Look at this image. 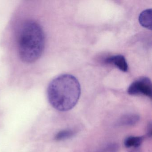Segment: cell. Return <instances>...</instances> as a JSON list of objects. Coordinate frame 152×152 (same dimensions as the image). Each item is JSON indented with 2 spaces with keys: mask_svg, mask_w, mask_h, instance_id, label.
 I'll list each match as a JSON object with an SVG mask.
<instances>
[{
  "mask_svg": "<svg viewBox=\"0 0 152 152\" xmlns=\"http://www.w3.org/2000/svg\"><path fill=\"white\" fill-rule=\"evenodd\" d=\"M105 62L107 64L113 65L122 72H128V64L124 57L122 55H116L107 58Z\"/></svg>",
  "mask_w": 152,
  "mask_h": 152,
  "instance_id": "obj_4",
  "label": "cell"
},
{
  "mask_svg": "<svg viewBox=\"0 0 152 152\" xmlns=\"http://www.w3.org/2000/svg\"><path fill=\"white\" fill-rule=\"evenodd\" d=\"M119 149L118 145L115 143L108 144L103 148V152H117Z\"/></svg>",
  "mask_w": 152,
  "mask_h": 152,
  "instance_id": "obj_9",
  "label": "cell"
},
{
  "mask_svg": "<svg viewBox=\"0 0 152 152\" xmlns=\"http://www.w3.org/2000/svg\"><path fill=\"white\" fill-rule=\"evenodd\" d=\"M140 117L136 114H128L121 116L116 122L118 126H132L139 121Z\"/></svg>",
  "mask_w": 152,
  "mask_h": 152,
  "instance_id": "obj_5",
  "label": "cell"
},
{
  "mask_svg": "<svg viewBox=\"0 0 152 152\" xmlns=\"http://www.w3.org/2000/svg\"><path fill=\"white\" fill-rule=\"evenodd\" d=\"M140 23L143 27L151 30L152 26V10L147 9L143 11L140 15Z\"/></svg>",
  "mask_w": 152,
  "mask_h": 152,
  "instance_id": "obj_6",
  "label": "cell"
},
{
  "mask_svg": "<svg viewBox=\"0 0 152 152\" xmlns=\"http://www.w3.org/2000/svg\"><path fill=\"white\" fill-rule=\"evenodd\" d=\"M75 134V132L72 130H63L59 132L56 135L55 139L56 140H65L73 137Z\"/></svg>",
  "mask_w": 152,
  "mask_h": 152,
  "instance_id": "obj_8",
  "label": "cell"
},
{
  "mask_svg": "<svg viewBox=\"0 0 152 152\" xmlns=\"http://www.w3.org/2000/svg\"><path fill=\"white\" fill-rule=\"evenodd\" d=\"M144 137L141 136H130L125 139L124 145L126 148H138L142 144Z\"/></svg>",
  "mask_w": 152,
  "mask_h": 152,
  "instance_id": "obj_7",
  "label": "cell"
},
{
  "mask_svg": "<svg viewBox=\"0 0 152 152\" xmlns=\"http://www.w3.org/2000/svg\"><path fill=\"white\" fill-rule=\"evenodd\" d=\"M128 93L130 95H143L152 98V83L149 78L141 77L133 82L129 87Z\"/></svg>",
  "mask_w": 152,
  "mask_h": 152,
  "instance_id": "obj_3",
  "label": "cell"
},
{
  "mask_svg": "<svg viewBox=\"0 0 152 152\" xmlns=\"http://www.w3.org/2000/svg\"><path fill=\"white\" fill-rule=\"evenodd\" d=\"M152 124L151 123H149L147 127V135L148 137H151L152 136Z\"/></svg>",
  "mask_w": 152,
  "mask_h": 152,
  "instance_id": "obj_10",
  "label": "cell"
},
{
  "mask_svg": "<svg viewBox=\"0 0 152 152\" xmlns=\"http://www.w3.org/2000/svg\"><path fill=\"white\" fill-rule=\"evenodd\" d=\"M129 152H140V151L138 149H135V150H132V151H130Z\"/></svg>",
  "mask_w": 152,
  "mask_h": 152,
  "instance_id": "obj_11",
  "label": "cell"
},
{
  "mask_svg": "<svg viewBox=\"0 0 152 152\" xmlns=\"http://www.w3.org/2000/svg\"><path fill=\"white\" fill-rule=\"evenodd\" d=\"M44 46L45 36L41 26L33 21L24 23L18 41V53L21 60L27 64L37 61L41 56Z\"/></svg>",
  "mask_w": 152,
  "mask_h": 152,
  "instance_id": "obj_2",
  "label": "cell"
},
{
  "mask_svg": "<svg viewBox=\"0 0 152 152\" xmlns=\"http://www.w3.org/2000/svg\"><path fill=\"white\" fill-rule=\"evenodd\" d=\"M81 88L75 76L62 74L55 77L50 83L47 90L49 102L52 107L61 112L73 108L80 99Z\"/></svg>",
  "mask_w": 152,
  "mask_h": 152,
  "instance_id": "obj_1",
  "label": "cell"
}]
</instances>
